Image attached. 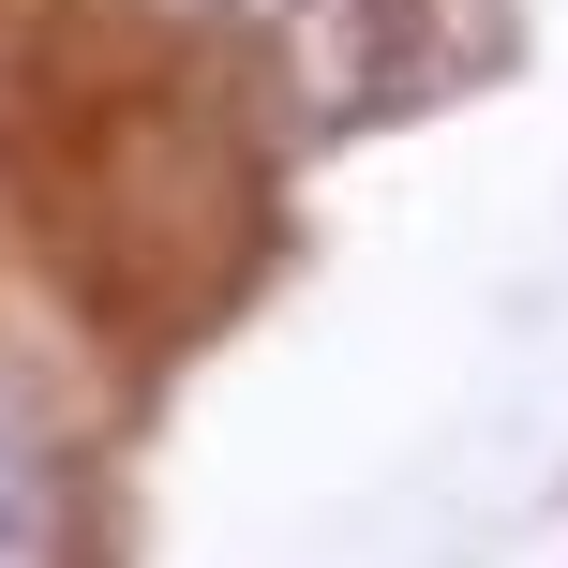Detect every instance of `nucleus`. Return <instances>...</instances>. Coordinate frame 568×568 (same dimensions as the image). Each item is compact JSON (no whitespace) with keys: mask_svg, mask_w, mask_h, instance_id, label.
Returning <instances> with one entry per match:
<instances>
[{"mask_svg":"<svg viewBox=\"0 0 568 568\" xmlns=\"http://www.w3.org/2000/svg\"><path fill=\"white\" fill-rule=\"evenodd\" d=\"M75 554V494H60V449L30 419H0V568H60Z\"/></svg>","mask_w":568,"mask_h":568,"instance_id":"nucleus-1","label":"nucleus"}]
</instances>
